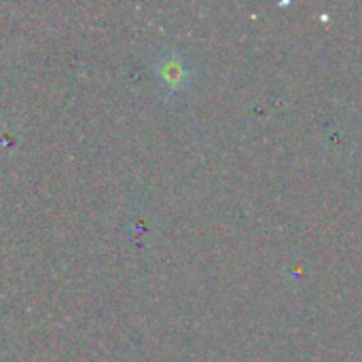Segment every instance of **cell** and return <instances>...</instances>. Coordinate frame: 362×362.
<instances>
[{"instance_id":"obj_1","label":"cell","mask_w":362,"mask_h":362,"mask_svg":"<svg viewBox=\"0 0 362 362\" xmlns=\"http://www.w3.org/2000/svg\"><path fill=\"white\" fill-rule=\"evenodd\" d=\"M159 70H161V74H163V81H165L168 85H172V87H180V85L185 83L187 74H189L187 66H185L182 59L176 57V55L168 57L165 64H163V68H159Z\"/></svg>"}]
</instances>
